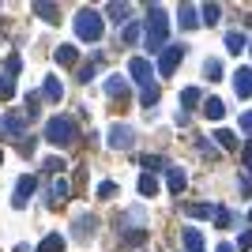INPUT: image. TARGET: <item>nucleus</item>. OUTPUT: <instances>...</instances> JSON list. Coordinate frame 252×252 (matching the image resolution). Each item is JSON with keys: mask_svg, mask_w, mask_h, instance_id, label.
<instances>
[{"mask_svg": "<svg viewBox=\"0 0 252 252\" xmlns=\"http://www.w3.org/2000/svg\"><path fill=\"white\" fill-rule=\"evenodd\" d=\"M215 252H237V249H233V245H219Z\"/></svg>", "mask_w": 252, "mask_h": 252, "instance_id": "46", "label": "nucleus"}, {"mask_svg": "<svg viewBox=\"0 0 252 252\" xmlns=\"http://www.w3.org/2000/svg\"><path fill=\"white\" fill-rule=\"evenodd\" d=\"M75 237H79V241H91V237H94L98 233V219L94 215H79V219H75Z\"/></svg>", "mask_w": 252, "mask_h": 252, "instance_id": "9", "label": "nucleus"}, {"mask_svg": "<svg viewBox=\"0 0 252 252\" xmlns=\"http://www.w3.org/2000/svg\"><path fill=\"white\" fill-rule=\"evenodd\" d=\"M203 75H207V79H222V61H215V57H211V61L203 64Z\"/></svg>", "mask_w": 252, "mask_h": 252, "instance_id": "32", "label": "nucleus"}, {"mask_svg": "<svg viewBox=\"0 0 252 252\" xmlns=\"http://www.w3.org/2000/svg\"><path fill=\"white\" fill-rule=\"evenodd\" d=\"M139 102H143V105H155V102H158V87H155V83L143 87V91H139Z\"/></svg>", "mask_w": 252, "mask_h": 252, "instance_id": "35", "label": "nucleus"}, {"mask_svg": "<svg viewBox=\"0 0 252 252\" xmlns=\"http://www.w3.org/2000/svg\"><path fill=\"white\" fill-rule=\"evenodd\" d=\"M139 166H143V173H151V177H155V173H162V169H166V158H162V155H143V158H139Z\"/></svg>", "mask_w": 252, "mask_h": 252, "instance_id": "17", "label": "nucleus"}, {"mask_svg": "<svg viewBox=\"0 0 252 252\" xmlns=\"http://www.w3.org/2000/svg\"><path fill=\"white\" fill-rule=\"evenodd\" d=\"M215 226H219V230H230V226H233L230 207H215Z\"/></svg>", "mask_w": 252, "mask_h": 252, "instance_id": "29", "label": "nucleus"}, {"mask_svg": "<svg viewBox=\"0 0 252 252\" xmlns=\"http://www.w3.org/2000/svg\"><path fill=\"white\" fill-rule=\"evenodd\" d=\"M42 94L49 98V102H61V98H64V83L57 79V75H49V79H45V87H42Z\"/></svg>", "mask_w": 252, "mask_h": 252, "instance_id": "18", "label": "nucleus"}, {"mask_svg": "<svg viewBox=\"0 0 252 252\" xmlns=\"http://www.w3.org/2000/svg\"><path fill=\"white\" fill-rule=\"evenodd\" d=\"M105 15H109L113 23H128V15H132V4H125V0H121V4H109V8H105Z\"/></svg>", "mask_w": 252, "mask_h": 252, "instance_id": "21", "label": "nucleus"}, {"mask_svg": "<svg viewBox=\"0 0 252 252\" xmlns=\"http://www.w3.org/2000/svg\"><path fill=\"white\" fill-rule=\"evenodd\" d=\"M226 49H230L233 57H237V53H245V49H249V38H245L241 31H230V34H226Z\"/></svg>", "mask_w": 252, "mask_h": 252, "instance_id": "19", "label": "nucleus"}, {"mask_svg": "<svg viewBox=\"0 0 252 252\" xmlns=\"http://www.w3.org/2000/svg\"><path fill=\"white\" fill-rule=\"evenodd\" d=\"M181 237H185V249H189V252H203V237H200V230H196V226H185V233H181Z\"/></svg>", "mask_w": 252, "mask_h": 252, "instance_id": "20", "label": "nucleus"}, {"mask_svg": "<svg viewBox=\"0 0 252 252\" xmlns=\"http://www.w3.org/2000/svg\"><path fill=\"white\" fill-rule=\"evenodd\" d=\"M151 75H155V68H151L147 57H132L128 61V79H136L139 87H151Z\"/></svg>", "mask_w": 252, "mask_h": 252, "instance_id": "6", "label": "nucleus"}, {"mask_svg": "<svg viewBox=\"0 0 252 252\" xmlns=\"http://www.w3.org/2000/svg\"><path fill=\"white\" fill-rule=\"evenodd\" d=\"M15 252H34V249H31V245H19V249H15Z\"/></svg>", "mask_w": 252, "mask_h": 252, "instance_id": "47", "label": "nucleus"}, {"mask_svg": "<svg viewBox=\"0 0 252 252\" xmlns=\"http://www.w3.org/2000/svg\"><path fill=\"white\" fill-rule=\"evenodd\" d=\"M102 15H98L94 8H83L79 15H75V34L83 38V42H102Z\"/></svg>", "mask_w": 252, "mask_h": 252, "instance_id": "3", "label": "nucleus"}, {"mask_svg": "<svg viewBox=\"0 0 252 252\" xmlns=\"http://www.w3.org/2000/svg\"><path fill=\"white\" fill-rule=\"evenodd\" d=\"M166 38H169V15H166V8L151 4L147 8V31H143L147 53H166Z\"/></svg>", "mask_w": 252, "mask_h": 252, "instance_id": "1", "label": "nucleus"}, {"mask_svg": "<svg viewBox=\"0 0 252 252\" xmlns=\"http://www.w3.org/2000/svg\"><path fill=\"white\" fill-rule=\"evenodd\" d=\"M249 49H252V42H249Z\"/></svg>", "mask_w": 252, "mask_h": 252, "instance_id": "50", "label": "nucleus"}, {"mask_svg": "<svg viewBox=\"0 0 252 252\" xmlns=\"http://www.w3.org/2000/svg\"><path fill=\"white\" fill-rule=\"evenodd\" d=\"M64 245H68V241H64L61 233H45L42 241H38V249H34V252H64Z\"/></svg>", "mask_w": 252, "mask_h": 252, "instance_id": "14", "label": "nucleus"}, {"mask_svg": "<svg viewBox=\"0 0 252 252\" xmlns=\"http://www.w3.org/2000/svg\"><path fill=\"white\" fill-rule=\"evenodd\" d=\"M75 139H79V121L75 117H49V125H45V143L53 147H72Z\"/></svg>", "mask_w": 252, "mask_h": 252, "instance_id": "2", "label": "nucleus"}, {"mask_svg": "<svg viewBox=\"0 0 252 252\" xmlns=\"http://www.w3.org/2000/svg\"><path fill=\"white\" fill-rule=\"evenodd\" d=\"M143 237H147V226L143 230H125V245H139Z\"/></svg>", "mask_w": 252, "mask_h": 252, "instance_id": "37", "label": "nucleus"}, {"mask_svg": "<svg viewBox=\"0 0 252 252\" xmlns=\"http://www.w3.org/2000/svg\"><path fill=\"white\" fill-rule=\"evenodd\" d=\"M34 189H38V177H34V173H23V177L15 181V200H11V207H27Z\"/></svg>", "mask_w": 252, "mask_h": 252, "instance_id": "7", "label": "nucleus"}, {"mask_svg": "<svg viewBox=\"0 0 252 252\" xmlns=\"http://www.w3.org/2000/svg\"><path fill=\"white\" fill-rule=\"evenodd\" d=\"M233 91H237V98H252V68H237Z\"/></svg>", "mask_w": 252, "mask_h": 252, "instance_id": "12", "label": "nucleus"}, {"mask_svg": "<svg viewBox=\"0 0 252 252\" xmlns=\"http://www.w3.org/2000/svg\"><path fill=\"white\" fill-rule=\"evenodd\" d=\"M181 61H185V45H166V53L158 57V75H173Z\"/></svg>", "mask_w": 252, "mask_h": 252, "instance_id": "4", "label": "nucleus"}, {"mask_svg": "<svg viewBox=\"0 0 252 252\" xmlns=\"http://www.w3.org/2000/svg\"><path fill=\"white\" fill-rule=\"evenodd\" d=\"M237 189H241L245 196H252V177H249V173H241V177H237Z\"/></svg>", "mask_w": 252, "mask_h": 252, "instance_id": "40", "label": "nucleus"}, {"mask_svg": "<svg viewBox=\"0 0 252 252\" xmlns=\"http://www.w3.org/2000/svg\"><path fill=\"white\" fill-rule=\"evenodd\" d=\"M203 113H207L211 121H222V117H226V105H222L219 98H207V102H203Z\"/></svg>", "mask_w": 252, "mask_h": 252, "instance_id": "24", "label": "nucleus"}, {"mask_svg": "<svg viewBox=\"0 0 252 252\" xmlns=\"http://www.w3.org/2000/svg\"><path fill=\"white\" fill-rule=\"evenodd\" d=\"M219 15H222L219 4H203V8H200V23H207V27H211V23H219Z\"/></svg>", "mask_w": 252, "mask_h": 252, "instance_id": "27", "label": "nucleus"}, {"mask_svg": "<svg viewBox=\"0 0 252 252\" xmlns=\"http://www.w3.org/2000/svg\"><path fill=\"white\" fill-rule=\"evenodd\" d=\"M57 64L61 68H75L79 64V45H57Z\"/></svg>", "mask_w": 252, "mask_h": 252, "instance_id": "13", "label": "nucleus"}, {"mask_svg": "<svg viewBox=\"0 0 252 252\" xmlns=\"http://www.w3.org/2000/svg\"><path fill=\"white\" fill-rule=\"evenodd\" d=\"M237 125H241L245 132H252V113H241V121H237Z\"/></svg>", "mask_w": 252, "mask_h": 252, "instance_id": "44", "label": "nucleus"}, {"mask_svg": "<svg viewBox=\"0 0 252 252\" xmlns=\"http://www.w3.org/2000/svg\"><path fill=\"white\" fill-rule=\"evenodd\" d=\"M94 72H98V57L91 64H83V68H79V83H91V79H94Z\"/></svg>", "mask_w": 252, "mask_h": 252, "instance_id": "33", "label": "nucleus"}, {"mask_svg": "<svg viewBox=\"0 0 252 252\" xmlns=\"http://www.w3.org/2000/svg\"><path fill=\"white\" fill-rule=\"evenodd\" d=\"M105 143H109L113 151H132V143H136V132H132L128 125H113V128H109V139H105Z\"/></svg>", "mask_w": 252, "mask_h": 252, "instance_id": "5", "label": "nucleus"}, {"mask_svg": "<svg viewBox=\"0 0 252 252\" xmlns=\"http://www.w3.org/2000/svg\"><path fill=\"white\" fill-rule=\"evenodd\" d=\"M215 143H219L222 151H233L237 147V136H233L230 128H219V132H215Z\"/></svg>", "mask_w": 252, "mask_h": 252, "instance_id": "23", "label": "nucleus"}, {"mask_svg": "<svg viewBox=\"0 0 252 252\" xmlns=\"http://www.w3.org/2000/svg\"><path fill=\"white\" fill-rule=\"evenodd\" d=\"M121 42H125V45H136V42H139V27H136V23H128V27H125Z\"/></svg>", "mask_w": 252, "mask_h": 252, "instance_id": "34", "label": "nucleus"}, {"mask_svg": "<svg viewBox=\"0 0 252 252\" xmlns=\"http://www.w3.org/2000/svg\"><path fill=\"white\" fill-rule=\"evenodd\" d=\"M200 155H207V158H219V147H211V139H200Z\"/></svg>", "mask_w": 252, "mask_h": 252, "instance_id": "41", "label": "nucleus"}, {"mask_svg": "<svg viewBox=\"0 0 252 252\" xmlns=\"http://www.w3.org/2000/svg\"><path fill=\"white\" fill-rule=\"evenodd\" d=\"M139 192H143V196H155V192H158V181L151 177V173H143V177H139Z\"/></svg>", "mask_w": 252, "mask_h": 252, "instance_id": "31", "label": "nucleus"}, {"mask_svg": "<svg viewBox=\"0 0 252 252\" xmlns=\"http://www.w3.org/2000/svg\"><path fill=\"white\" fill-rule=\"evenodd\" d=\"M166 185H169V192H173V196H181V192L189 189V173H185L181 166H169V173H166Z\"/></svg>", "mask_w": 252, "mask_h": 252, "instance_id": "10", "label": "nucleus"}, {"mask_svg": "<svg viewBox=\"0 0 252 252\" xmlns=\"http://www.w3.org/2000/svg\"><path fill=\"white\" fill-rule=\"evenodd\" d=\"M19 151H23V155H27V158H31V155H34V136L19 139Z\"/></svg>", "mask_w": 252, "mask_h": 252, "instance_id": "42", "label": "nucleus"}, {"mask_svg": "<svg viewBox=\"0 0 252 252\" xmlns=\"http://www.w3.org/2000/svg\"><path fill=\"white\" fill-rule=\"evenodd\" d=\"M181 105H185V109H196V105H200V87H185V91H181Z\"/></svg>", "mask_w": 252, "mask_h": 252, "instance_id": "25", "label": "nucleus"}, {"mask_svg": "<svg viewBox=\"0 0 252 252\" xmlns=\"http://www.w3.org/2000/svg\"><path fill=\"white\" fill-rule=\"evenodd\" d=\"M117 196V185L113 181H102V185H98V200H113Z\"/></svg>", "mask_w": 252, "mask_h": 252, "instance_id": "36", "label": "nucleus"}, {"mask_svg": "<svg viewBox=\"0 0 252 252\" xmlns=\"http://www.w3.org/2000/svg\"><path fill=\"white\" fill-rule=\"evenodd\" d=\"M0 166H4V151H0Z\"/></svg>", "mask_w": 252, "mask_h": 252, "instance_id": "48", "label": "nucleus"}, {"mask_svg": "<svg viewBox=\"0 0 252 252\" xmlns=\"http://www.w3.org/2000/svg\"><path fill=\"white\" fill-rule=\"evenodd\" d=\"M181 27H185V31H196V27H200V11L192 8V4H181Z\"/></svg>", "mask_w": 252, "mask_h": 252, "instance_id": "15", "label": "nucleus"}, {"mask_svg": "<svg viewBox=\"0 0 252 252\" xmlns=\"http://www.w3.org/2000/svg\"><path fill=\"white\" fill-rule=\"evenodd\" d=\"M105 94L113 98V102H121V109H125V105H128V79H125V75H109Z\"/></svg>", "mask_w": 252, "mask_h": 252, "instance_id": "8", "label": "nucleus"}, {"mask_svg": "<svg viewBox=\"0 0 252 252\" xmlns=\"http://www.w3.org/2000/svg\"><path fill=\"white\" fill-rule=\"evenodd\" d=\"M42 169H45V173H57V177H61V173H64V158H57V155H53V158H45V162H42Z\"/></svg>", "mask_w": 252, "mask_h": 252, "instance_id": "30", "label": "nucleus"}, {"mask_svg": "<svg viewBox=\"0 0 252 252\" xmlns=\"http://www.w3.org/2000/svg\"><path fill=\"white\" fill-rule=\"evenodd\" d=\"M185 215H192V219H215V207L211 203H185Z\"/></svg>", "mask_w": 252, "mask_h": 252, "instance_id": "22", "label": "nucleus"}, {"mask_svg": "<svg viewBox=\"0 0 252 252\" xmlns=\"http://www.w3.org/2000/svg\"><path fill=\"white\" fill-rule=\"evenodd\" d=\"M4 72H8L11 79L23 72V57H19V53H8V61H4Z\"/></svg>", "mask_w": 252, "mask_h": 252, "instance_id": "28", "label": "nucleus"}, {"mask_svg": "<svg viewBox=\"0 0 252 252\" xmlns=\"http://www.w3.org/2000/svg\"><path fill=\"white\" fill-rule=\"evenodd\" d=\"M11 132H8V121H4V117H0V139H8Z\"/></svg>", "mask_w": 252, "mask_h": 252, "instance_id": "45", "label": "nucleus"}, {"mask_svg": "<svg viewBox=\"0 0 252 252\" xmlns=\"http://www.w3.org/2000/svg\"><path fill=\"white\" fill-rule=\"evenodd\" d=\"M0 98H4V102L15 98V79H11L8 72H0Z\"/></svg>", "mask_w": 252, "mask_h": 252, "instance_id": "26", "label": "nucleus"}, {"mask_svg": "<svg viewBox=\"0 0 252 252\" xmlns=\"http://www.w3.org/2000/svg\"><path fill=\"white\" fill-rule=\"evenodd\" d=\"M249 219H252V211H249Z\"/></svg>", "mask_w": 252, "mask_h": 252, "instance_id": "49", "label": "nucleus"}, {"mask_svg": "<svg viewBox=\"0 0 252 252\" xmlns=\"http://www.w3.org/2000/svg\"><path fill=\"white\" fill-rule=\"evenodd\" d=\"M241 162H245V169H249V177H252V139L245 143V151H241Z\"/></svg>", "mask_w": 252, "mask_h": 252, "instance_id": "39", "label": "nucleus"}, {"mask_svg": "<svg viewBox=\"0 0 252 252\" xmlns=\"http://www.w3.org/2000/svg\"><path fill=\"white\" fill-rule=\"evenodd\" d=\"M34 113H38V94L27 98V117H34Z\"/></svg>", "mask_w": 252, "mask_h": 252, "instance_id": "43", "label": "nucleus"}, {"mask_svg": "<svg viewBox=\"0 0 252 252\" xmlns=\"http://www.w3.org/2000/svg\"><path fill=\"white\" fill-rule=\"evenodd\" d=\"M68 196H72V189H68V181H64V177H53V185H49V207L64 203Z\"/></svg>", "mask_w": 252, "mask_h": 252, "instance_id": "11", "label": "nucleus"}, {"mask_svg": "<svg viewBox=\"0 0 252 252\" xmlns=\"http://www.w3.org/2000/svg\"><path fill=\"white\" fill-rule=\"evenodd\" d=\"M34 15H42L45 23H57V19H61V8L49 4V0H38V4H34Z\"/></svg>", "mask_w": 252, "mask_h": 252, "instance_id": "16", "label": "nucleus"}, {"mask_svg": "<svg viewBox=\"0 0 252 252\" xmlns=\"http://www.w3.org/2000/svg\"><path fill=\"white\" fill-rule=\"evenodd\" d=\"M252 249V230H245L241 237H237V252H249Z\"/></svg>", "mask_w": 252, "mask_h": 252, "instance_id": "38", "label": "nucleus"}]
</instances>
